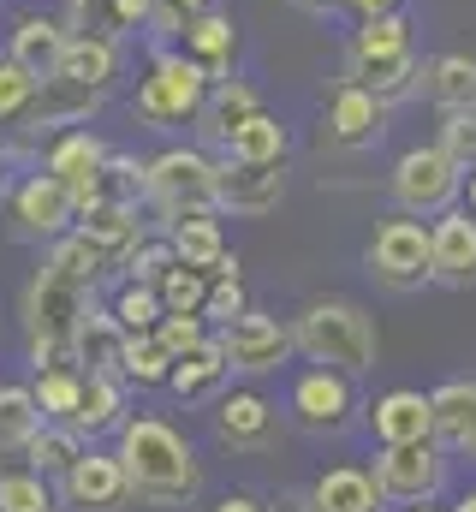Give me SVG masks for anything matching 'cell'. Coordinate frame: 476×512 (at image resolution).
I'll list each match as a JSON object with an SVG mask.
<instances>
[{"mask_svg": "<svg viewBox=\"0 0 476 512\" xmlns=\"http://www.w3.org/2000/svg\"><path fill=\"white\" fill-rule=\"evenodd\" d=\"M114 435H119L114 459H119V471H125V483H131V501H143V507H185V501H197L203 465H197L191 441L173 423H161V417H125Z\"/></svg>", "mask_w": 476, "mask_h": 512, "instance_id": "cell-1", "label": "cell"}, {"mask_svg": "<svg viewBox=\"0 0 476 512\" xmlns=\"http://www.w3.org/2000/svg\"><path fill=\"white\" fill-rule=\"evenodd\" d=\"M292 352L357 382L375 370V316L357 298H310L292 316Z\"/></svg>", "mask_w": 476, "mask_h": 512, "instance_id": "cell-2", "label": "cell"}, {"mask_svg": "<svg viewBox=\"0 0 476 512\" xmlns=\"http://www.w3.org/2000/svg\"><path fill=\"white\" fill-rule=\"evenodd\" d=\"M203 96H209V72L185 48H149V66L131 90V120L149 131H179L197 120Z\"/></svg>", "mask_w": 476, "mask_h": 512, "instance_id": "cell-3", "label": "cell"}, {"mask_svg": "<svg viewBox=\"0 0 476 512\" xmlns=\"http://www.w3.org/2000/svg\"><path fill=\"white\" fill-rule=\"evenodd\" d=\"M143 203L161 215V227L215 209V155L203 143H167L161 155L143 161Z\"/></svg>", "mask_w": 476, "mask_h": 512, "instance_id": "cell-4", "label": "cell"}, {"mask_svg": "<svg viewBox=\"0 0 476 512\" xmlns=\"http://www.w3.org/2000/svg\"><path fill=\"white\" fill-rule=\"evenodd\" d=\"M387 191H393L399 215L435 221L441 209H453V203H459V191H465V167H453V161H447L435 143H411V149L393 161V173H387Z\"/></svg>", "mask_w": 476, "mask_h": 512, "instance_id": "cell-5", "label": "cell"}, {"mask_svg": "<svg viewBox=\"0 0 476 512\" xmlns=\"http://www.w3.org/2000/svg\"><path fill=\"white\" fill-rule=\"evenodd\" d=\"M363 262L387 292H423L429 286V221H417V215L381 221Z\"/></svg>", "mask_w": 476, "mask_h": 512, "instance_id": "cell-6", "label": "cell"}, {"mask_svg": "<svg viewBox=\"0 0 476 512\" xmlns=\"http://www.w3.org/2000/svg\"><path fill=\"white\" fill-rule=\"evenodd\" d=\"M6 215H12V233L18 239H60V233H72V221H78V203H72V191L54 179V173H42L36 161L18 173V185L6 191Z\"/></svg>", "mask_w": 476, "mask_h": 512, "instance_id": "cell-7", "label": "cell"}, {"mask_svg": "<svg viewBox=\"0 0 476 512\" xmlns=\"http://www.w3.org/2000/svg\"><path fill=\"white\" fill-rule=\"evenodd\" d=\"M215 340H221L227 370H238V376H274L280 364H292V322H280V316H268L256 304L238 310Z\"/></svg>", "mask_w": 476, "mask_h": 512, "instance_id": "cell-8", "label": "cell"}, {"mask_svg": "<svg viewBox=\"0 0 476 512\" xmlns=\"http://www.w3.org/2000/svg\"><path fill=\"white\" fill-rule=\"evenodd\" d=\"M369 477H375V489H381L387 501L423 507V501H435L441 483H447V453H441L435 435H429V441H399V447H381V459H375Z\"/></svg>", "mask_w": 476, "mask_h": 512, "instance_id": "cell-9", "label": "cell"}, {"mask_svg": "<svg viewBox=\"0 0 476 512\" xmlns=\"http://www.w3.org/2000/svg\"><path fill=\"white\" fill-rule=\"evenodd\" d=\"M286 411H292V423L298 429H310V435H334V429H346L357 411V387L352 376H340V370H304V376H292V393H286Z\"/></svg>", "mask_w": 476, "mask_h": 512, "instance_id": "cell-10", "label": "cell"}, {"mask_svg": "<svg viewBox=\"0 0 476 512\" xmlns=\"http://www.w3.org/2000/svg\"><path fill=\"white\" fill-rule=\"evenodd\" d=\"M102 161H108V143L96 137L90 126H66V131H48V149L36 155L42 173H54L78 209L96 203V179H102Z\"/></svg>", "mask_w": 476, "mask_h": 512, "instance_id": "cell-11", "label": "cell"}, {"mask_svg": "<svg viewBox=\"0 0 476 512\" xmlns=\"http://www.w3.org/2000/svg\"><path fill=\"white\" fill-rule=\"evenodd\" d=\"M286 197V161H215V209L227 215H268Z\"/></svg>", "mask_w": 476, "mask_h": 512, "instance_id": "cell-12", "label": "cell"}, {"mask_svg": "<svg viewBox=\"0 0 476 512\" xmlns=\"http://www.w3.org/2000/svg\"><path fill=\"white\" fill-rule=\"evenodd\" d=\"M429 280L447 286V292L476 286V215L459 209V203L429 221Z\"/></svg>", "mask_w": 476, "mask_h": 512, "instance_id": "cell-13", "label": "cell"}, {"mask_svg": "<svg viewBox=\"0 0 476 512\" xmlns=\"http://www.w3.org/2000/svg\"><path fill=\"white\" fill-rule=\"evenodd\" d=\"M215 435L233 453H262V447L280 441V405L268 393H256V387H233L215 405Z\"/></svg>", "mask_w": 476, "mask_h": 512, "instance_id": "cell-14", "label": "cell"}, {"mask_svg": "<svg viewBox=\"0 0 476 512\" xmlns=\"http://www.w3.org/2000/svg\"><path fill=\"white\" fill-rule=\"evenodd\" d=\"M60 501L72 512H119L131 501V483H125V471H119L114 453L84 447V453L72 459V471L60 477Z\"/></svg>", "mask_w": 476, "mask_h": 512, "instance_id": "cell-15", "label": "cell"}, {"mask_svg": "<svg viewBox=\"0 0 476 512\" xmlns=\"http://www.w3.org/2000/svg\"><path fill=\"white\" fill-rule=\"evenodd\" d=\"M381 131H387V108H381L363 84L340 78L334 96H328V114H322V137H328L334 149H375Z\"/></svg>", "mask_w": 476, "mask_h": 512, "instance_id": "cell-16", "label": "cell"}, {"mask_svg": "<svg viewBox=\"0 0 476 512\" xmlns=\"http://www.w3.org/2000/svg\"><path fill=\"white\" fill-rule=\"evenodd\" d=\"M102 102H108L102 90H84V84H72V78L54 72V78L36 84V102H30V114H24L18 126L30 131V137H36V131L48 137V131H66V126H90V120L102 114Z\"/></svg>", "mask_w": 476, "mask_h": 512, "instance_id": "cell-17", "label": "cell"}, {"mask_svg": "<svg viewBox=\"0 0 476 512\" xmlns=\"http://www.w3.org/2000/svg\"><path fill=\"white\" fill-rule=\"evenodd\" d=\"M54 72L72 78V84H84V90L114 96L119 78H125V42H114V36H90V30H72L66 48H60V66H54ZM54 72H48V78H54Z\"/></svg>", "mask_w": 476, "mask_h": 512, "instance_id": "cell-18", "label": "cell"}, {"mask_svg": "<svg viewBox=\"0 0 476 512\" xmlns=\"http://www.w3.org/2000/svg\"><path fill=\"white\" fill-rule=\"evenodd\" d=\"M66 36H72L66 12H18V18L6 24V48H0V54H12V60H18L24 72H36V78H48V72L60 66Z\"/></svg>", "mask_w": 476, "mask_h": 512, "instance_id": "cell-19", "label": "cell"}, {"mask_svg": "<svg viewBox=\"0 0 476 512\" xmlns=\"http://www.w3.org/2000/svg\"><path fill=\"white\" fill-rule=\"evenodd\" d=\"M108 268H119L125 256L137 251L143 239H149V227H143V215H137V203H90V209H78V221H72Z\"/></svg>", "mask_w": 476, "mask_h": 512, "instance_id": "cell-20", "label": "cell"}, {"mask_svg": "<svg viewBox=\"0 0 476 512\" xmlns=\"http://www.w3.org/2000/svg\"><path fill=\"white\" fill-rule=\"evenodd\" d=\"M256 108H262V90H256L250 78H238V72H233V78H215V84H209V96H203V108H197V120H191V126H197L203 143H227V137H233Z\"/></svg>", "mask_w": 476, "mask_h": 512, "instance_id": "cell-21", "label": "cell"}, {"mask_svg": "<svg viewBox=\"0 0 476 512\" xmlns=\"http://www.w3.org/2000/svg\"><path fill=\"white\" fill-rule=\"evenodd\" d=\"M179 48H185V54L209 72V84H215V78H233V60H238V24H233V12L209 0V6H203V18L179 36Z\"/></svg>", "mask_w": 476, "mask_h": 512, "instance_id": "cell-22", "label": "cell"}, {"mask_svg": "<svg viewBox=\"0 0 476 512\" xmlns=\"http://www.w3.org/2000/svg\"><path fill=\"white\" fill-rule=\"evenodd\" d=\"M352 84H363L381 108H405L411 96H423V54L417 48H399V54H387V60H363L346 72Z\"/></svg>", "mask_w": 476, "mask_h": 512, "instance_id": "cell-23", "label": "cell"}, {"mask_svg": "<svg viewBox=\"0 0 476 512\" xmlns=\"http://www.w3.org/2000/svg\"><path fill=\"white\" fill-rule=\"evenodd\" d=\"M369 423H375V441H381V447L429 441V435H435L429 393H417V387H393V393H381V399H375V411H369Z\"/></svg>", "mask_w": 476, "mask_h": 512, "instance_id": "cell-24", "label": "cell"}, {"mask_svg": "<svg viewBox=\"0 0 476 512\" xmlns=\"http://www.w3.org/2000/svg\"><path fill=\"white\" fill-rule=\"evenodd\" d=\"M304 512H387V495L375 489L369 471H357V465H334V471L316 477V489H310Z\"/></svg>", "mask_w": 476, "mask_h": 512, "instance_id": "cell-25", "label": "cell"}, {"mask_svg": "<svg viewBox=\"0 0 476 512\" xmlns=\"http://www.w3.org/2000/svg\"><path fill=\"white\" fill-rule=\"evenodd\" d=\"M435 411V441L441 453H471L476 459V382H447L429 393Z\"/></svg>", "mask_w": 476, "mask_h": 512, "instance_id": "cell-26", "label": "cell"}, {"mask_svg": "<svg viewBox=\"0 0 476 512\" xmlns=\"http://www.w3.org/2000/svg\"><path fill=\"white\" fill-rule=\"evenodd\" d=\"M119 352H125V328H119L108 310H84L78 334H72V364L90 370V376H119Z\"/></svg>", "mask_w": 476, "mask_h": 512, "instance_id": "cell-27", "label": "cell"}, {"mask_svg": "<svg viewBox=\"0 0 476 512\" xmlns=\"http://www.w3.org/2000/svg\"><path fill=\"white\" fill-rule=\"evenodd\" d=\"M423 96L447 114V108H476V60L471 54H429L423 60Z\"/></svg>", "mask_w": 476, "mask_h": 512, "instance_id": "cell-28", "label": "cell"}, {"mask_svg": "<svg viewBox=\"0 0 476 512\" xmlns=\"http://www.w3.org/2000/svg\"><path fill=\"white\" fill-rule=\"evenodd\" d=\"M227 376H233V370H227V358H221V340H215V334H203L191 352H179V358H173L167 387H173L179 399H209Z\"/></svg>", "mask_w": 476, "mask_h": 512, "instance_id": "cell-29", "label": "cell"}, {"mask_svg": "<svg viewBox=\"0 0 476 512\" xmlns=\"http://www.w3.org/2000/svg\"><path fill=\"white\" fill-rule=\"evenodd\" d=\"M119 423H125V382H119V376H90V370H84V393H78L72 429H78L84 441H96V435H114Z\"/></svg>", "mask_w": 476, "mask_h": 512, "instance_id": "cell-30", "label": "cell"}, {"mask_svg": "<svg viewBox=\"0 0 476 512\" xmlns=\"http://www.w3.org/2000/svg\"><path fill=\"white\" fill-rule=\"evenodd\" d=\"M399 48H411V18L405 12H375V18H357V30L346 36V66H340V78L363 66V60H387V54H399Z\"/></svg>", "mask_w": 476, "mask_h": 512, "instance_id": "cell-31", "label": "cell"}, {"mask_svg": "<svg viewBox=\"0 0 476 512\" xmlns=\"http://www.w3.org/2000/svg\"><path fill=\"white\" fill-rule=\"evenodd\" d=\"M221 209H197V215H179L173 227H161L167 233V245H173V262H185V268H215V256L227 251V239H221V221H215Z\"/></svg>", "mask_w": 476, "mask_h": 512, "instance_id": "cell-32", "label": "cell"}, {"mask_svg": "<svg viewBox=\"0 0 476 512\" xmlns=\"http://www.w3.org/2000/svg\"><path fill=\"white\" fill-rule=\"evenodd\" d=\"M84 447H90V441H84L72 423H36V435L24 441V453H18V459L54 483V477H66V471H72V459H78Z\"/></svg>", "mask_w": 476, "mask_h": 512, "instance_id": "cell-33", "label": "cell"}, {"mask_svg": "<svg viewBox=\"0 0 476 512\" xmlns=\"http://www.w3.org/2000/svg\"><path fill=\"white\" fill-rule=\"evenodd\" d=\"M233 161H286L292 155V131H286V120L280 114H268V108H256L244 126L221 143Z\"/></svg>", "mask_w": 476, "mask_h": 512, "instance_id": "cell-34", "label": "cell"}, {"mask_svg": "<svg viewBox=\"0 0 476 512\" xmlns=\"http://www.w3.org/2000/svg\"><path fill=\"white\" fill-rule=\"evenodd\" d=\"M36 423H42V411H36V399H30V387H18V382H0V465L24 453V441L36 435Z\"/></svg>", "mask_w": 476, "mask_h": 512, "instance_id": "cell-35", "label": "cell"}, {"mask_svg": "<svg viewBox=\"0 0 476 512\" xmlns=\"http://www.w3.org/2000/svg\"><path fill=\"white\" fill-rule=\"evenodd\" d=\"M167 370H173V352H167L155 334H125L119 382L125 387H167Z\"/></svg>", "mask_w": 476, "mask_h": 512, "instance_id": "cell-36", "label": "cell"}, {"mask_svg": "<svg viewBox=\"0 0 476 512\" xmlns=\"http://www.w3.org/2000/svg\"><path fill=\"white\" fill-rule=\"evenodd\" d=\"M42 262H48V268H60L66 280L90 286V292H96V286H102V274H108L102 251H96V245H90L78 227H72V233H60V239H48V256H42Z\"/></svg>", "mask_w": 476, "mask_h": 512, "instance_id": "cell-37", "label": "cell"}, {"mask_svg": "<svg viewBox=\"0 0 476 512\" xmlns=\"http://www.w3.org/2000/svg\"><path fill=\"white\" fill-rule=\"evenodd\" d=\"M78 393H84V370H72V364H60V370H36V382H30V399H36L42 423H72Z\"/></svg>", "mask_w": 476, "mask_h": 512, "instance_id": "cell-38", "label": "cell"}, {"mask_svg": "<svg viewBox=\"0 0 476 512\" xmlns=\"http://www.w3.org/2000/svg\"><path fill=\"white\" fill-rule=\"evenodd\" d=\"M203 6H209V0H149V12H143V42H149V48H179V36L203 18Z\"/></svg>", "mask_w": 476, "mask_h": 512, "instance_id": "cell-39", "label": "cell"}, {"mask_svg": "<svg viewBox=\"0 0 476 512\" xmlns=\"http://www.w3.org/2000/svg\"><path fill=\"white\" fill-rule=\"evenodd\" d=\"M155 292H161V316H203L209 274H203V268H185V262H173V268L155 280Z\"/></svg>", "mask_w": 476, "mask_h": 512, "instance_id": "cell-40", "label": "cell"}, {"mask_svg": "<svg viewBox=\"0 0 476 512\" xmlns=\"http://www.w3.org/2000/svg\"><path fill=\"white\" fill-rule=\"evenodd\" d=\"M0 512H60V495L42 471H0Z\"/></svg>", "mask_w": 476, "mask_h": 512, "instance_id": "cell-41", "label": "cell"}, {"mask_svg": "<svg viewBox=\"0 0 476 512\" xmlns=\"http://www.w3.org/2000/svg\"><path fill=\"white\" fill-rule=\"evenodd\" d=\"M108 316H114L125 334H149V328L161 322V292H155V286H143V280H119Z\"/></svg>", "mask_w": 476, "mask_h": 512, "instance_id": "cell-42", "label": "cell"}, {"mask_svg": "<svg viewBox=\"0 0 476 512\" xmlns=\"http://www.w3.org/2000/svg\"><path fill=\"white\" fill-rule=\"evenodd\" d=\"M96 203H143V161L137 155L108 149L102 179H96Z\"/></svg>", "mask_w": 476, "mask_h": 512, "instance_id": "cell-43", "label": "cell"}, {"mask_svg": "<svg viewBox=\"0 0 476 512\" xmlns=\"http://www.w3.org/2000/svg\"><path fill=\"white\" fill-rule=\"evenodd\" d=\"M435 149L453 161V167H476V108H447L441 126H435Z\"/></svg>", "mask_w": 476, "mask_h": 512, "instance_id": "cell-44", "label": "cell"}, {"mask_svg": "<svg viewBox=\"0 0 476 512\" xmlns=\"http://www.w3.org/2000/svg\"><path fill=\"white\" fill-rule=\"evenodd\" d=\"M36 72H24L12 54H0V126H18L24 114H30V102H36Z\"/></svg>", "mask_w": 476, "mask_h": 512, "instance_id": "cell-45", "label": "cell"}, {"mask_svg": "<svg viewBox=\"0 0 476 512\" xmlns=\"http://www.w3.org/2000/svg\"><path fill=\"white\" fill-rule=\"evenodd\" d=\"M167 268H173V245H167V233H149L137 251L119 262V280H143V286H155Z\"/></svg>", "mask_w": 476, "mask_h": 512, "instance_id": "cell-46", "label": "cell"}, {"mask_svg": "<svg viewBox=\"0 0 476 512\" xmlns=\"http://www.w3.org/2000/svg\"><path fill=\"white\" fill-rule=\"evenodd\" d=\"M238 310H250V292H244V274H221V280H209V298H203V322H215V328H227Z\"/></svg>", "mask_w": 476, "mask_h": 512, "instance_id": "cell-47", "label": "cell"}, {"mask_svg": "<svg viewBox=\"0 0 476 512\" xmlns=\"http://www.w3.org/2000/svg\"><path fill=\"white\" fill-rule=\"evenodd\" d=\"M149 334H155V340H161V346H167V352L179 358V352H191V346H197V340L209 334V322H203V316H161V322H155Z\"/></svg>", "mask_w": 476, "mask_h": 512, "instance_id": "cell-48", "label": "cell"}, {"mask_svg": "<svg viewBox=\"0 0 476 512\" xmlns=\"http://www.w3.org/2000/svg\"><path fill=\"white\" fill-rule=\"evenodd\" d=\"M352 18H375V12H405V0H340Z\"/></svg>", "mask_w": 476, "mask_h": 512, "instance_id": "cell-49", "label": "cell"}, {"mask_svg": "<svg viewBox=\"0 0 476 512\" xmlns=\"http://www.w3.org/2000/svg\"><path fill=\"white\" fill-rule=\"evenodd\" d=\"M215 512H274V507H262L256 495H227V501H221Z\"/></svg>", "mask_w": 476, "mask_h": 512, "instance_id": "cell-50", "label": "cell"}, {"mask_svg": "<svg viewBox=\"0 0 476 512\" xmlns=\"http://www.w3.org/2000/svg\"><path fill=\"white\" fill-rule=\"evenodd\" d=\"M292 6H304V12H334L340 0H292Z\"/></svg>", "mask_w": 476, "mask_h": 512, "instance_id": "cell-51", "label": "cell"}, {"mask_svg": "<svg viewBox=\"0 0 476 512\" xmlns=\"http://www.w3.org/2000/svg\"><path fill=\"white\" fill-rule=\"evenodd\" d=\"M459 197H471V215H476V167L465 173V191H459Z\"/></svg>", "mask_w": 476, "mask_h": 512, "instance_id": "cell-52", "label": "cell"}, {"mask_svg": "<svg viewBox=\"0 0 476 512\" xmlns=\"http://www.w3.org/2000/svg\"><path fill=\"white\" fill-rule=\"evenodd\" d=\"M453 512H476V489H471V495H459V507H453Z\"/></svg>", "mask_w": 476, "mask_h": 512, "instance_id": "cell-53", "label": "cell"}, {"mask_svg": "<svg viewBox=\"0 0 476 512\" xmlns=\"http://www.w3.org/2000/svg\"><path fill=\"white\" fill-rule=\"evenodd\" d=\"M411 512H441V507H429V501H423V507H411Z\"/></svg>", "mask_w": 476, "mask_h": 512, "instance_id": "cell-54", "label": "cell"}, {"mask_svg": "<svg viewBox=\"0 0 476 512\" xmlns=\"http://www.w3.org/2000/svg\"><path fill=\"white\" fill-rule=\"evenodd\" d=\"M66 6H78V0H66Z\"/></svg>", "mask_w": 476, "mask_h": 512, "instance_id": "cell-55", "label": "cell"}]
</instances>
